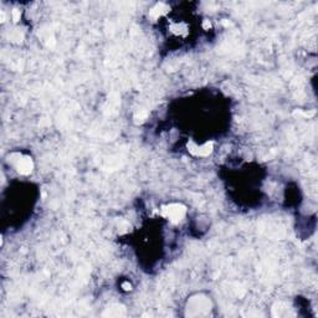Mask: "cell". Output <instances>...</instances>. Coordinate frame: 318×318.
<instances>
[{"instance_id": "6da1fadb", "label": "cell", "mask_w": 318, "mask_h": 318, "mask_svg": "<svg viewBox=\"0 0 318 318\" xmlns=\"http://www.w3.org/2000/svg\"><path fill=\"white\" fill-rule=\"evenodd\" d=\"M10 163L14 167V169L17 170L19 174L23 175H28L33 172L34 169V163L31 160L30 157L23 156V154H18V153H13L10 156Z\"/></svg>"}, {"instance_id": "3957f363", "label": "cell", "mask_w": 318, "mask_h": 318, "mask_svg": "<svg viewBox=\"0 0 318 318\" xmlns=\"http://www.w3.org/2000/svg\"><path fill=\"white\" fill-rule=\"evenodd\" d=\"M212 143H207L204 144V146H189V151L192 152V153L195 154V156H199V157H205L208 156V154L212 152Z\"/></svg>"}, {"instance_id": "7a4b0ae2", "label": "cell", "mask_w": 318, "mask_h": 318, "mask_svg": "<svg viewBox=\"0 0 318 318\" xmlns=\"http://www.w3.org/2000/svg\"><path fill=\"white\" fill-rule=\"evenodd\" d=\"M163 214L169 219L173 223H178L185 215V208L180 204H169L167 207H164L163 209Z\"/></svg>"}]
</instances>
